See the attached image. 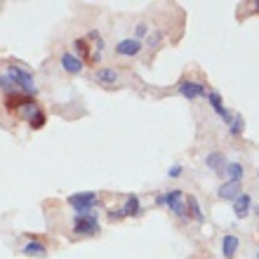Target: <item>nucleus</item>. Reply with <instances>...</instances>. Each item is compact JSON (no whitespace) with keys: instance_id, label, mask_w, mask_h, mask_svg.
Returning a JSON list of instances; mask_svg holds the SVG:
<instances>
[{"instance_id":"39448f33","label":"nucleus","mask_w":259,"mask_h":259,"mask_svg":"<svg viewBox=\"0 0 259 259\" xmlns=\"http://www.w3.org/2000/svg\"><path fill=\"white\" fill-rule=\"evenodd\" d=\"M207 102H210V106L214 109V113H217V116L222 118L226 125H231L233 113L224 109V104H222V95H219V92H214V90H212V92H207Z\"/></svg>"},{"instance_id":"1a4fd4ad","label":"nucleus","mask_w":259,"mask_h":259,"mask_svg":"<svg viewBox=\"0 0 259 259\" xmlns=\"http://www.w3.org/2000/svg\"><path fill=\"white\" fill-rule=\"evenodd\" d=\"M217 196L222 198V200H236V198L240 196V182H224V184L217 189Z\"/></svg>"},{"instance_id":"2eb2a0df","label":"nucleus","mask_w":259,"mask_h":259,"mask_svg":"<svg viewBox=\"0 0 259 259\" xmlns=\"http://www.w3.org/2000/svg\"><path fill=\"white\" fill-rule=\"evenodd\" d=\"M21 252L26 254V257H38V259H42V257H48V247L42 245V243H38V240H31L28 245H24V250Z\"/></svg>"},{"instance_id":"b1692460","label":"nucleus","mask_w":259,"mask_h":259,"mask_svg":"<svg viewBox=\"0 0 259 259\" xmlns=\"http://www.w3.org/2000/svg\"><path fill=\"white\" fill-rule=\"evenodd\" d=\"M109 217H111V219H116V222H118V219H123L125 214H123V210H109Z\"/></svg>"},{"instance_id":"f03ea898","label":"nucleus","mask_w":259,"mask_h":259,"mask_svg":"<svg viewBox=\"0 0 259 259\" xmlns=\"http://www.w3.org/2000/svg\"><path fill=\"white\" fill-rule=\"evenodd\" d=\"M73 233L78 236H97L99 233V219L97 212H78L73 217Z\"/></svg>"},{"instance_id":"412c9836","label":"nucleus","mask_w":259,"mask_h":259,"mask_svg":"<svg viewBox=\"0 0 259 259\" xmlns=\"http://www.w3.org/2000/svg\"><path fill=\"white\" fill-rule=\"evenodd\" d=\"M243 127H245V123H243V116H233L231 125H229V132H231L233 137H238L240 132H243Z\"/></svg>"},{"instance_id":"ddd939ff","label":"nucleus","mask_w":259,"mask_h":259,"mask_svg":"<svg viewBox=\"0 0 259 259\" xmlns=\"http://www.w3.org/2000/svg\"><path fill=\"white\" fill-rule=\"evenodd\" d=\"M186 214L191 219H196L198 224L205 222V214H203V210H200V205H198L196 196H186Z\"/></svg>"},{"instance_id":"5701e85b","label":"nucleus","mask_w":259,"mask_h":259,"mask_svg":"<svg viewBox=\"0 0 259 259\" xmlns=\"http://www.w3.org/2000/svg\"><path fill=\"white\" fill-rule=\"evenodd\" d=\"M179 175H182V165H172V167H170V172H167V177L177 179Z\"/></svg>"},{"instance_id":"423d86ee","label":"nucleus","mask_w":259,"mask_h":259,"mask_svg":"<svg viewBox=\"0 0 259 259\" xmlns=\"http://www.w3.org/2000/svg\"><path fill=\"white\" fill-rule=\"evenodd\" d=\"M177 90H179V95L186 97V99H198V97L205 95V85H203V82H193V80H182Z\"/></svg>"},{"instance_id":"6ab92c4d","label":"nucleus","mask_w":259,"mask_h":259,"mask_svg":"<svg viewBox=\"0 0 259 259\" xmlns=\"http://www.w3.org/2000/svg\"><path fill=\"white\" fill-rule=\"evenodd\" d=\"M97 80L104 82V85H111V82L118 80V73L113 68H99V71H97Z\"/></svg>"},{"instance_id":"cd10ccee","label":"nucleus","mask_w":259,"mask_h":259,"mask_svg":"<svg viewBox=\"0 0 259 259\" xmlns=\"http://www.w3.org/2000/svg\"><path fill=\"white\" fill-rule=\"evenodd\" d=\"M257 179H259V172H257Z\"/></svg>"},{"instance_id":"f257e3e1","label":"nucleus","mask_w":259,"mask_h":259,"mask_svg":"<svg viewBox=\"0 0 259 259\" xmlns=\"http://www.w3.org/2000/svg\"><path fill=\"white\" fill-rule=\"evenodd\" d=\"M156 203L167 207L170 212H175L177 217H189V214H186V196H184V191H179V189L160 193V196L156 198Z\"/></svg>"},{"instance_id":"a878e982","label":"nucleus","mask_w":259,"mask_h":259,"mask_svg":"<svg viewBox=\"0 0 259 259\" xmlns=\"http://www.w3.org/2000/svg\"><path fill=\"white\" fill-rule=\"evenodd\" d=\"M257 214H259V205H257Z\"/></svg>"},{"instance_id":"bb28decb","label":"nucleus","mask_w":259,"mask_h":259,"mask_svg":"<svg viewBox=\"0 0 259 259\" xmlns=\"http://www.w3.org/2000/svg\"><path fill=\"white\" fill-rule=\"evenodd\" d=\"M257 10H259V3H257Z\"/></svg>"},{"instance_id":"aec40b11","label":"nucleus","mask_w":259,"mask_h":259,"mask_svg":"<svg viewBox=\"0 0 259 259\" xmlns=\"http://www.w3.org/2000/svg\"><path fill=\"white\" fill-rule=\"evenodd\" d=\"M0 90L5 92V97H7V95H17V92H21V90L14 85V80H12V78H10L7 73L0 75Z\"/></svg>"},{"instance_id":"a211bd4d","label":"nucleus","mask_w":259,"mask_h":259,"mask_svg":"<svg viewBox=\"0 0 259 259\" xmlns=\"http://www.w3.org/2000/svg\"><path fill=\"white\" fill-rule=\"evenodd\" d=\"M205 165H207L210 170H214V172H224L226 160H224V156H222V153H210V156L205 158Z\"/></svg>"},{"instance_id":"9d476101","label":"nucleus","mask_w":259,"mask_h":259,"mask_svg":"<svg viewBox=\"0 0 259 259\" xmlns=\"http://www.w3.org/2000/svg\"><path fill=\"white\" fill-rule=\"evenodd\" d=\"M238 238L233 236V233H226L224 238H222V254H224V259H233L236 257V252H238Z\"/></svg>"},{"instance_id":"9b49d317","label":"nucleus","mask_w":259,"mask_h":259,"mask_svg":"<svg viewBox=\"0 0 259 259\" xmlns=\"http://www.w3.org/2000/svg\"><path fill=\"white\" fill-rule=\"evenodd\" d=\"M250 205H252V198L247 196V193H240L236 200H233V214L238 219L247 217V212H250Z\"/></svg>"},{"instance_id":"f8f14e48","label":"nucleus","mask_w":259,"mask_h":259,"mask_svg":"<svg viewBox=\"0 0 259 259\" xmlns=\"http://www.w3.org/2000/svg\"><path fill=\"white\" fill-rule=\"evenodd\" d=\"M73 45H75V52H78V55H82V59H85L88 64H97V62H99V57L92 52V48L88 45V40H85V38H78Z\"/></svg>"},{"instance_id":"4be33fe9","label":"nucleus","mask_w":259,"mask_h":259,"mask_svg":"<svg viewBox=\"0 0 259 259\" xmlns=\"http://www.w3.org/2000/svg\"><path fill=\"white\" fill-rule=\"evenodd\" d=\"M28 125H31L33 130L45 127V113H42V111H38V113H35V116L31 118V120H28Z\"/></svg>"},{"instance_id":"f3484780","label":"nucleus","mask_w":259,"mask_h":259,"mask_svg":"<svg viewBox=\"0 0 259 259\" xmlns=\"http://www.w3.org/2000/svg\"><path fill=\"white\" fill-rule=\"evenodd\" d=\"M224 175L231 179V182H240V179L245 177V167H243L240 163H226L224 165Z\"/></svg>"},{"instance_id":"4468645a","label":"nucleus","mask_w":259,"mask_h":259,"mask_svg":"<svg viewBox=\"0 0 259 259\" xmlns=\"http://www.w3.org/2000/svg\"><path fill=\"white\" fill-rule=\"evenodd\" d=\"M38 111H40V109H38V104H35V99L31 97V99H28L26 104H21V106H19L17 111H14V113H17V116L21 118V120H31V118H33L35 113H38Z\"/></svg>"},{"instance_id":"6e6552de","label":"nucleus","mask_w":259,"mask_h":259,"mask_svg":"<svg viewBox=\"0 0 259 259\" xmlns=\"http://www.w3.org/2000/svg\"><path fill=\"white\" fill-rule=\"evenodd\" d=\"M62 66L66 73L71 75H78L82 71V66H85V62H82L78 55H73V52H64L62 55Z\"/></svg>"},{"instance_id":"0eeeda50","label":"nucleus","mask_w":259,"mask_h":259,"mask_svg":"<svg viewBox=\"0 0 259 259\" xmlns=\"http://www.w3.org/2000/svg\"><path fill=\"white\" fill-rule=\"evenodd\" d=\"M142 40H137V38H125V40H120L116 45V55L120 57H135L142 52Z\"/></svg>"},{"instance_id":"dca6fc26","label":"nucleus","mask_w":259,"mask_h":259,"mask_svg":"<svg viewBox=\"0 0 259 259\" xmlns=\"http://www.w3.org/2000/svg\"><path fill=\"white\" fill-rule=\"evenodd\" d=\"M123 214H125V217H139V214H142V203H139V196H127L125 207H123Z\"/></svg>"},{"instance_id":"c85d7f7f","label":"nucleus","mask_w":259,"mask_h":259,"mask_svg":"<svg viewBox=\"0 0 259 259\" xmlns=\"http://www.w3.org/2000/svg\"><path fill=\"white\" fill-rule=\"evenodd\" d=\"M257 257H259V252H257Z\"/></svg>"},{"instance_id":"393cba45","label":"nucleus","mask_w":259,"mask_h":259,"mask_svg":"<svg viewBox=\"0 0 259 259\" xmlns=\"http://www.w3.org/2000/svg\"><path fill=\"white\" fill-rule=\"evenodd\" d=\"M144 33H146V24H137V40H139Z\"/></svg>"},{"instance_id":"20e7f679","label":"nucleus","mask_w":259,"mask_h":259,"mask_svg":"<svg viewBox=\"0 0 259 259\" xmlns=\"http://www.w3.org/2000/svg\"><path fill=\"white\" fill-rule=\"evenodd\" d=\"M99 203V196L95 191H82V193H73L68 196V205L78 212H92Z\"/></svg>"},{"instance_id":"7ed1b4c3","label":"nucleus","mask_w":259,"mask_h":259,"mask_svg":"<svg viewBox=\"0 0 259 259\" xmlns=\"http://www.w3.org/2000/svg\"><path fill=\"white\" fill-rule=\"evenodd\" d=\"M7 75L14 80V85L24 92V95H31L33 97L38 90H35V82H33V78H31V73L28 71H24V68H19V66H14V64H10L7 66Z\"/></svg>"}]
</instances>
